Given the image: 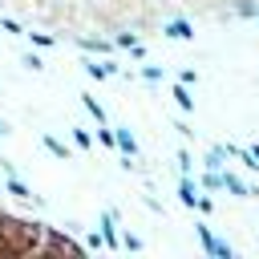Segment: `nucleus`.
Instances as JSON below:
<instances>
[{"label":"nucleus","mask_w":259,"mask_h":259,"mask_svg":"<svg viewBox=\"0 0 259 259\" xmlns=\"http://www.w3.org/2000/svg\"><path fill=\"white\" fill-rule=\"evenodd\" d=\"M113 142L121 146V154H125V158H134V154H138V142H134V134H130V130H113Z\"/></svg>","instance_id":"obj_4"},{"label":"nucleus","mask_w":259,"mask_h":259,"mask_svg":"<svg viewBox=\"0 0 259 259\" xmlns=\"http://www.w3.org/2000/svg\"><path fill=\"white\" fill-rule=\"evenodd\" d=\"M4 134H12V130H8V125H4V121H0V138H4Z\"/></svg>","instance_id":"obj_19"},{"label":"nucleus","mask_w":259,"mask_h":259,"mask_svg":"<svg viewBox=\"0 0 259 259\" xmlns=\"http://www.w3.org/2000/svg\"><path fill=\"white\" fill-rule=\"evenodd\" d=\"M77 45H81V49H97V53H105V49H109L105 40H77Z\"/></svg>","instance_id":"obj_12"},{"label":"nucleus","mask_w":259,"mask_h":259,"mask_svg":"<svg viewBox=\"0 0 259 259\" xmlns=\"http://www.w3.org/2000/svg\"><path fill=\"white\" fill-rule=\"evenodd\" d=\"M8 194H16V198H24V202H32V206H40V198L24 186V182H16V178H8Z\"/></svg>","instance_id":"obj_5"},{"label":"nucleus","mask_w":259,"mask_h":259,"mask_svg":"<svg viewBox=\"0 0 259 259\" xmlns=\"http://www.w3.org/2000/svg\"><path fill=\"white\" fill-rule=\"evenodd\" d=\"M178 170H182V174H190V154H186V150L178 154Z\"/></svg>","instance_id":"obj_18"},{"label":"nucleus","mask_w":259,"mask_h":259,"mask_svg":"<svg viewBox=\"0 0 259 259\" xmlns=\"http://www.w3.org/2000/svg\"><path fill=\"white\" fill-rule=\"evenodd\" d=\"M174 101H178V109H186V113L194 109V97L186 93V85H174Z\"/></svg>","instance_id":"obj_8"},{"label":"nucleus","mask_w":259,"mask_h":259,"mask_svg":"<svg viewBox=\"0 0 259 259\" xmlns=\"http://www.w3.org/2000/svg\"><path fill=\"white\" fill-rule=\"evenodd\" d=\"M223 190H231L235 198H251V186H247V182H243L239 174H231V170L223 174Z\"/></svg>","instance_id":"obj_2"},{"label":"nucleus","mask_w":259,"mask_h":259,"mask_svg":"<svg viewBox=\"0 0 259 259\" xmlns=\"http://www.w3.org/2000/svg\"><path fill=\"white\" fill-rule=\"evenodd\" d=\"M166 36H174V40H190L194 28H190V20H170V24H166Z\"/></svg>","instance_id":"obj_3"},{"label":"nucleus","mask_w":259,"mask_h":259,"mask_svg":"<svg viewBox=\"0 0 259 259\" xmlns=\"http://www.w3.org/2000/svg\"><path fill=\"white\" fill-rule=\"evenodd\" d=\"M178 198H182L186 206H194V198H198V190H194V182H190L186 174H182V186H178Z\"/></svg>","instance_id":"obj_6"},{"label":"nucleus","mask_w":259,"mask_h":259,"mask_svg":"<svg viewBox=\"0 0 259 259\" xmlns=\"http://www.w3.org/2000/svg\"><path fill=\"white\" fill-rule=\"evenodd\" d=\"M97 142L101 146H113V130H97Z\"/></svg>","instance_id":"obj_17"},{"label":"nucleus","mask_w":259,"mask_h":259,"mask_svg":"<svg viewBox=\"0 0 259 259\" xmlns=\"http://www.w3.org/2000/svg\"><path fill=\"white\" fill-rule=\"evenodd\" d=\"M194 231H198V239H202V251H206V255H223V259H231V255H235V247H231V243H223V239H214V235H210V227H202V223H198Z\"/></svg>","instance_id":"obj_1"},{"label":"nucleus","mask_w":259,"mask_h":259,"mask_svg":"<svg viewBox=\"0 0 259 259\" xmlns=\"http://www.w3.org/2000/svg\"><path fill=\"white\" fill-rule=\"evenodd\" d=\"M73 142H77V146L85 150V146H89V134H85V130H73Z\"/></svg>","instance_id":"obj_16"},{"label":"nucleus","mask_w":259,"mask_h":259,"mask_svg":"<svg viewBox=\"0 0 259 259\" xmlns=\"http://www.w3.org/2000/svg\"><path fill=\"white\" fill-rule=\"evenodd\" d=\"M194 206H198V210H202V214H210V210H214V202H210V198H206V194H198V198H194Z\"/></svg>","instance_id":"obj_11"},{"label":"nucleus","mask_w":259,"mask_h":259,"mask_svg":"<svg viewBox=\"0 0 259 259\" xmlns=\"http://www.w3.org/2000/svg\"><path fill=\"white\" fill-rule=\"evenodd\" d=\"M85 109H89V113H93V117H97V121H101V117H105V113H101V105H97V101H93V97H85Z\"/></svg>","instance_id":"obj_13"},{"label":"nucleus","mask_w":259,"mask_h":259,"mask_svg":"<svg viewBox=\"0 0 259 259\" xmlns=\"http://www.w3.org/2000/svg\"><path fill=\"white\" fill-rule=\"evenodd\" d=\"M117 45H125V49H134V45H138V36H134V32H121V36H117Z\"/></svg>","instance_id":"obj_14"},{"label":"nucleus","mask_w":259,"mask_h":259,"mask_svg":"<svg viewBox=\"0 0 259 259\" xmlns=\"http://www.w3.org/2000/svg\"><path fill=\"white\" fill-rule=\"evenodd\" d=\"M202 186H206V190H223V174H219V170H206V174H202Z\"/></svg>","instance_id":"obj_9"},{"label":"nucleus","mask_w":259,"mask_h":259,"mask_svg":"<svg viewBox=\"0 0 259 259\" xmlns=\"http://www.w3.org/2000/svg\"><path fill=\"white\" fill-rule=\"evenodd\" d=\"M45 146H49V150H53V154H57V158H69V150H65V146H61V142H57V138H49V134H45Z\"/></svg>","instance_id":"obj_10"},{"label":"nucleus","mask_w":259,"mask_h":259,"mask_svg":"<svg viewBox=\"0 0 259 259\" xmlns=\"http://www.w3.org/2000/svg\"><path fill=\"white\" fill-rule=\"evenodd\" d=\"M101 239L109 247H117V231H113V214H101Z\"/></svg>","instance_id":"obj_7"},{"label":"nucleus","mask_w":259,"mask_h":259,"mask_svg":"<svg viewBox=\"0 0 259 259\" xmlns=\"http://www.w3.org/2000/svg\"><path fill=\"white\" fill-rule=\"evenodd\" d=\"M142 77H146V81H158V77H162V69H154V65H146V69H142Z\"/></svg>","instance_id":"obj_15"}]
</instances>
